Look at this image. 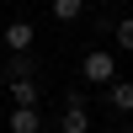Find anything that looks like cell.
<instances>
[{"mask_svg":"<svg viewBox=\"0 0 133 133\" xmlns=\"http://www.w3.org/2000/svg\"><path fill=\"white\" fill-rule=\"evenodd\" d=\"M32 37H37V32H32V21H11V27L0 32V43H5L11 53H32Z\"/></svg>","mask_w":133,"mask_h":133,"instance_id":"3957f363","label":"cell"},{"mask_svg":"<svg viewBox=\"0 0 133 133\" xmlns=\"http://www.w3.org/2000/svg\"><path fill=\"white\" fill-rule=\"evenodd\" d=\"M112 43L123 53H133V16H123V21H112Z\"/></svg>","mask_w":133,"mask_h":133,"instance_id":"9c48e42d","label":"cell"},{"mask_svg":"<svg viewBox=\"0 0 133 133\" xmlns=\"http://www.w3.org/2000/svg\"><path fill=\"white\" fill-rule=\"evenodd\" d=\"M80 80H85V85H112V80H117V53H112V48H91V53L80 59Z\"/></svg>","mask_w":133,"mask_h":133,"instance_id":"6da1fadb","label":"cell"},{"mask_svg":"<svg viewBox=\"0 0 133 133\" xmlns=\"http://www.w3.org/2000/svg\"><path fill=\"white\" fill-rule=\"evenodd\" d=\"M48 11H53V21H64V27H69V21L85 16V0H48Z\"/></svg>","mask_w":133,"mask_h":133,"instance_id":"8992f818","label":"cell"},{"mask_svg":"<svg viewBox=\"0 0 133 133\" xmlns=\"http://www.w3.org/2000/svg\"><path fill=\"white\" fill-rule=\"evenodd\" d=\"M11 107H37V80H11Z\"/></svg>","mask_w":133,"mask_h":133,"instance_id":"ba28073f","label":"cell"},{"mask_svg":"<svg viewBox=\"0 0 133 133\" xmlns=\"http://www.w3.org/2000/svg\"><path fill=\"white\" fill-rule=\"evenodd\" d=\"M32 75H37L32 53H11V64H5V80H32Z\"/></svg>","mask_w":133,"mask_h":133,"instance_id":"52a82bcc","label":"cell"},{"mask_svg":"<svg viewBox=\"0 0 133 133\" xmlns=\"http://www.w3.org/2000/svg\"><path fill=\"white\" fill-rule=\"evenodd\" d=\"M107 107L112 112H133V80H112L107 85Z\"/></svg>","mask_w":133,"mask_h":133,"instance_id":"5b68a950","label":"cell"},{"mask_svg":"<svg viewBox=\"0 0 133 133\" xmlns=\"http://www.w3.org/2000/svg\"><path fill=\"white\" fill-rule=\"evenodd\" d=\"M117 133H133V117H128V123H123V128H117Z\"/></svg>","mask_w":133,"mask_h":133,"instance_id":"30bf717a","label":"cell"},{"mask_svg":"<svg viewBox=\"0 0 133 133\" xmlns=\"http://www.w3.org/2000/svg\"><path fill=\"white\" fill-rule=\"evenodd\" d=\"M59 133H96V128H91V112H85L80 96H69V107H64V117H59Z\"/></svg>","mask_w":133,"mask_h":133,"instance_id":"7a4b0ae2","label":"cell"},{"mask_svg":"<svg viewBox=\"0 0 133 133\" xmlns=\"http://www.w3.org/2000/svg\"><path fill=\"white\" fill-rule=\"evenodd\" d=\"M5 128L11 133H43V112H37V107H11Z\"/></svg>","mask_w":133,"mask_h":133,"instance_id":"277c9868","label":"cell"}]
</instances>
